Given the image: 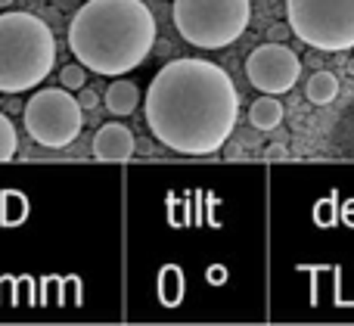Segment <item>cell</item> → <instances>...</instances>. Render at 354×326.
Returning <instances> with one entry per match:
<instances>
[{"mask_svg": "<svg viewBox=\"0 0 354 326\" xmlns=\"http://www.w3.org/2000/svg\"><path fill=\"white\" fill-rule=\"evenodd\" d=\"M239 122V93L221 66L183 56L159 68L147 90V124L180 155H212Z\"/></svg>", "mask_w": 354, "mask_h": 326, "instance_id": "cell-1", "label": "cell"}, {"mask_svg": "<svg viewBox=\"0 0 354 326\" xmlns=\"http://www.w3.org/2000/svg\"><path fill=\"white\" fill-rule=\"evenodd\" d=\"M156 44V16L143 0H87L68 22V50L87 72L122 78Z\"/></svg>", "mask_w": 354, "mask_h": 326, "instance_id": "cell-2", "label": "cell"}, {"mask_svg": "<svg viewBox=\"0 0 354 326\" xmlns=\"http://www.w3.org/2000/svg\"><path fill=\"white\" fill-rule=\"evenodd\" d=\"M56 66V37L35 12L0 16V93L35 90Z\"/></svg>", "mask_w": 354, "mask_h": 326, "instance_id": "cell-3", "label": "cell"}, {"mask_svg": "<svg viewBox=\"0 0 354 326\" xmlns=\"http://www.w3.org/2000/svg\"><path fill=\"white\" fill-rule=\"evenodd\" d=\"M174 28L199 50L230 47L252 19L249 0H174Z\"/></svg>", "mask_w": 354, "mask_h": 326, "instance_id": "cell-4", "label": "cell"}, {"mask_svg": "<svg viewBox=\"0 0 354 326\" xmlns=\"http://www.w3.org/2000/svg\"><path fill=\"white\" fill-rule=\"evenodd\" d=\"M289 28L301 44L324 53L354 47V0H286Z\"/></svg>", "mask_w": 354, "mask_h": 326, "instance_id": "cell-5", "label": "cell"}, {"mask_svg": "<svg viewBox=\"0 0 354 326\" xmlns=\"http://www.w3.org/2000/svg\"><path fill=\"white\" fill-rule=\"evenodd\" d=\"M84 128V109L66 87H44L25 103V131L47 149H62L78 140Z\"/></svg>", "mask_w": 354, "mask_h": 326, "instance_id": "cell-6", "label": "cell"}, {"mask_svg": "<svg viewBox=\"0 0 354 326\" xmlns=\"http://www.w3.org/2000/svg\"><path fill=\"white\" fill-rule=\"evenodd\" d=\"M245 78L261 93H289L301 78V59L283 41H268L255 47L245 59Z\"/></svg>", "mask_w": 354, "mask_h": 326, "instance_id": "cell-7", "label": "cell"}, {"mask_svg": "<svg viewBox=\"0 0 354 326\" xmlns=\"http://www.w3.org/2000/svg\"><path fill=\"white\" fill-rule=\"evenodd\" d=\"M137 140L122 122H106L93 137V155L100 162H128L134 159Z\"/></svg>", "mask_w": 354, "mask_h": 326, "instance_id": "cell-8", "label": "cell"}, {"mask_svg": "<svg viewBox=\"0 0 354 326\" xmlns=\"http://www.w3.org/2000/svg\"><path fill=\"white\" fill-rule=\"evenodd\" d=\"M103 103L115 118H124V115H131V112L140 106V87H137L134 81H124V78L112 81V84L106 87Z\"/></svg>", "mask_w": 354, "mask_h": 326, "instance_id": "cell-9", "label": "cell"}, {"mask_svg": "<svg viewBox=\"0 0 354 326\" xmlns=\"http://www.w3.org/2000/svg\"><path fill=\"white\" fill-rule=\"evenodd\" d=\"M249 124L255 131H274L283 124V103L274 93H264L249 106Z\"/></svg>", "mask_w": 354, "mask_h": 326, "instance_id": "cell-10", "label": "cell"}, {"mask_svg": "<svg viewBox=\"0 0 354 326\" xmlns=\"http://www.w3.org/2000/svg\"><path fill=\"white\" fill-rule=\"evenodd\" d=\"M305 97H308V103H314V106H330L333 99L339 97V78L333 72H326V68H317V72L308 78Z\"/></svg>", "mask_w": 354, "mask_h": 326, "instance_id": "cell-11", "label": "cell"}, {"mask_svg": "<svg viewBox=\"0 0 354 326\" xmlns=\"http://www.w3.org/2000/svg\"><path fill=\"white\" fill-rule=\"evenodd\" d=\"M19 149V134L12 128V122L0 112V162H10Z\"/></svg>", "mask_w": 354, "mask_h": 326, "instance_id": "cell-12", "label": "cell"}, {"mask_svg": "<svg viewBox=\"0 0 354 326\" xmlns=\"http://www.w3.org/2000/svg\"><path fill=\"white\" fill-rule=\"evenodd\" d=\"M84 81H87V68L81 66V62H72V66H66L59 72V84L66 87V90H81L84 87Z\"/></svg>", "mask_w": 354, "mask_h": 326, "instance_id": "cell-13", "label": "cell"}, {"mask_svg": "<svg viewBox=\"0 0 354 326\" xmlns=\"http://www.w3.org/2000/svg\"><path fill=\"white\" fill-rule=\"evenodd\" d=\"M78 103H81V109H97V93L87 90V87H81V90H78Z\"/></svg>", "mask_w": 354, "mask_h": 326, "instance_id": "cell-14", "label": "cell"}, {"mask_svg": "<svg viewBox=\"0 0 354 326\" xmlns=\"http://www.w3.org/2000/svg\"><path fill=\"white\" fill-rule=\"evenodd\" d=\"M264 155H268V159H286V155H289V149L283 146V143H270V146L264 149Z\"/></svg>", "mask_w": 354, "mask_h": 326, "instance_id": "cell-15", "label": "cell"}, {"mask_svg": "<svg viewBox=\"0 0 354 326\" xmlns=\"http://www.w3.org/2000/svg\"><path fill=\"white\" fill-rule=\"evenodd\" d=\"M289 25H274V28H270V41H286V35H289Z\"/></svg>", "mask_w": 354, "mask_h": 326, "instance_id": "cell-16", "label": "cell"}, {"mask_svg": "<svg viewBox=\"0 0 354 326\" xmlns=\"http://www.w3.org/2000/svg\"><path fill=\"white\" fill-rule=\"evenodd\" d=\"M16 0H0V10H6V6H12Z\"/></svg>", "mask_w": 354, "mask_h": 326, "instance_id": "cell-17", "label": "cell"}]
</instances>
